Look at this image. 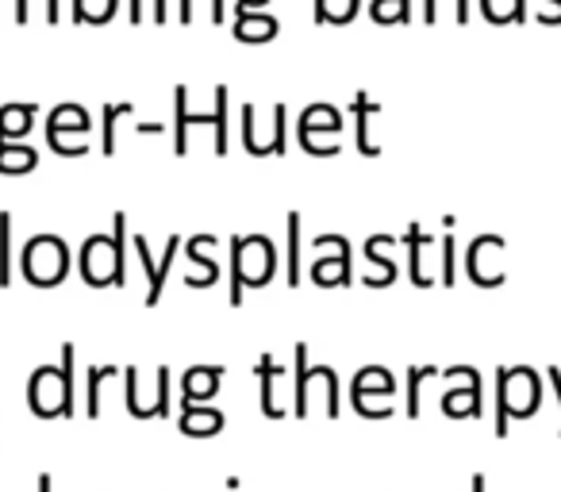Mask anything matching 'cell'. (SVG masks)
<instances>
[{"label": "cell", "mask_w": 561, "mask_h": 492, "mask_svg": "<svg viewBox=\"0 0 561 492\" xmlns=\"http://www.w3.org/2000/svg\"><path fill=\"white\" fill-rule=\"evenodd\" d=\"M127 216L116 211V227L112 234H89L81 242V254H78V274L89 289H108V285H127Z\"/></svg>", "instance_id": "cell-1"}, {"label": "cell", "mask_w": 561, "mask_h": 492, "mask_svg": "<svg viewBox=\"0 0 561 492\" xmlns=\"http://www.w3.org/2000/svg\"><path fill=\"white\" fill-rule=\"evenodd\" d=\"M320 408L328 420H339V374L331 366H308V346L297 343L293 354V415L305 420Z\"/></svg>", "instance_id": "cell-2"}, {"label": "cell", "mask_w": 561, "mask_h": 492, "mask_svg": "<svg viewBox=\"0 0 561 492\" xmlns=\"http://www.w3.org/2000/svg\"><path fill=\"white\" fill-rule=\"evenodd\" d=\"M231 305L239 308L242 305V293L247 289H262V285L273 282L277 274V247L273 239L265 234H231Z\"/></svg>", "instance_id": "cell-3"}, {"label": "cell", "mask_w": 561, "mask_h": 492, "mask_svg": "<svg viewBox=\"0 0 561 492\" xmlns=\"http://www.w3.org/2000/svg\"><path fill=\"white\" fill-rule=\"evenodd\" d=\"M70 247L62 234H32L20 251V274L35 289H58L70 274Z\"/></svg>", "instance_id": "cell-4"}, {"label": "cell", "mask_w": 561, "mask_h": 492, "mask_svg": "<svg viewBox=\"0 0 561 492\" xmlns=\"http://www.w3.org/2000/svg\"><path fill=\"white\" fill-rule=\"evenodd\" d=\"M343 112L335 104H312V108L300 112L297 119V139L308 155L316 158H335L343 155V142H339V131H343Z\"/></svg>", "instance_id": "cell-5"}, {"label": "cell", "mask_w": 561, "mask_h": 492, "mask_svg": "<svg viewBox=\"0 0 561 492\" xmlns=\"http://www.w3.org/2000/svg\"><path fill=\"white\" fill-rule=\"evenodd\" d=\"M89 131H93V119L81 104H58L47 116V147L62 158H81L89 155Z\"/></svg>", "instance_id": "cell-6"}, {"label": "cell", "mask_w": 561, "mask_h": 492, "mask_svg": "<svg viewBox=\"0 0 561 492\" xmlns=\"http://www.w3.org/2000/svg\"><path fill=\"white\" fill-rule=\"evenodd\" d=\"M27 408H32L39 420H73L70 397H66V377L62 366H39L27 377Z\"/></svg>", "instance_id": "cell-7"}, {"label": "cell", "mask_w": 561, "mask_h": 492, "mask_svg": "<svg viewBox=\"0 0 561 492\" xmlns=\"http://www.w3.org/2000/svg\"><path fill=\"white\" fill-rule=\"evenodd\" d=\"M285 119H289V108H285V104H273V124H270V131H265V127L257 124L254 104H242V147H247V155H254V158L285 155V150H289Z\"/></svg>", "instance_id": "cell-8"}, {"label": "cell", "mask_w": 561, "mask_h": 492, "mask_svg": "<svg viewBox=\"0 0 561 492\" xmlns=\"http://www.w3.org/2000/svg\"><path fill=\"white\" fill-rule=\"evenodd\" d=\"M312 251H320L323 259L312 262V282L320 289H346L354 282L351 277V242L346 234H316L312 239Z\"/></svg>", "instance_id": "cell-9"}, {"label": "cell", "mask_w": 561, "mask_h": 492, "mask_svg": "<svg viewBox=\"0 0 561 492\" xmlns=\"http://www.w3.org/2000/svg\"><path fill=\"white\" fill-rule=\"evenodd\" d=\"M131 251L139 254V266H142V274H147V308H154L158 300H162L165 282H170V274H173V262H178L181 234H170L162 259H154V254H150V242L142 239V234H135V239H131Z\"/></svg>", "instance_id": "cell-10"}, {"label": "cell", "mask_w": 561, "mask_h": 492, "mask_svg": "<svg viewBox=\"0 0 561 492\" xmlns=\"http://www.w3.org/2000/svg\"><path fill=\"white\" fill-rule=\"evenodd\" d=\"M185 251H188V259L196 262V270L185 277V285L188 289H211V285L224 277V270H219V262H216V234H193V239L185 242Z\"/></svg>", "instance_id": "cell-11"}, {"label": "cell", "mask_w": 561, "mask_h": 492, "mask_svg": "<svg viewBox=\"0 0 561 492\" xmlns=\"http://www.w3.org/2000/svg\"><path fill=\"white\" fill-rule=\"evenodd\" d=\"M204 124H216V112H208V116H196V112H188V89L178 85L173 89V155L185 158L188 155V131L193 127H204Z\"/></svg>", "instance_id": "cell-12"}, {"label": "cell", "mask_w": 561, "mask_h": 492, "mask_svg": "<svg viewBox=\"0 0 561 492\" xmlns=\"http://www.w3.org/2000/svg\"><path fill=\"white\" fill-rule=\"evenodd\" d=\"M224 385V366H193L181 377V408L211 400Z\"/></svg>", "instance_id": "cell-13"}, {"label": "cell", "mask_w": 561, "mask_h": 492, "mask_svg": "<svg viewBox=\"0 0 561 492\" xmlns=\"http://www.w3.org/2000/svg\"><path fill=\"white\" fill-rule=\"evenodd\" d=\"M224 412L219 408H208V404H188V408H181V420H178V427H181V435H188V438H216L219 431H224Z\"/></svg>", "instance_id": "cell-14"}, {"label": "cell", "mask_w": 561, "mask_h": 492, "mask_svg": "<svg viewBox=\"0 0 561 492\" xmlns=\"http://www.w3.org/2000/svg\"><path fill=\"white\" fill-rule=\"evenodd\" d=\"M231 32H234V39H239V43H254V47H257V43L277 39L280 24H277V16H270V12H234Z\"/></svg>", "instance_id": "cell-15"}, {"label": "cell", "mask_w": 561, "mask_h": 492, "mask_svg": "<svg viewBox=\"0 0 561 492\" xmlns=\"http://www.w3.org/2000/svg\"><path fill=\"white\" fill-rule=\"evenodd\" d=\"M277 377H280V369H277V362H273V354H262V358H257V397H262L265 420H280V415H285V408L277 404V392H273Z\"/></svg>", "instance_id": "cell-16"}, {"label": "cell", "mask_w": 561, "mask_h": 492, "mask_svg": "<svg viewBox=\"0 0 561 492\" xmlns=\"http://www.w3.org/2000/svg\"><path fill=\"white\" fill-rule=\"evenodd\" d=\"M39 165V155H35L27 142L20 139H0V173L4 178H16V173H32Z\"/></svg>", "instance_id": "cell-17"}, {"label": "cell", "mask_w": 561, "mask_h": 492, "mask_svg": "<svg viewBox=\"0 0 561 492\" xmlns=\"http://www.w3.org/2000/svg\"><path fill=\"white\" fill-rule=\"evenodd\" d=\"M39 108L35 104H4L0 108V139H27Z\"/></svg>", "instance_id": "cell-18"}, {"label": "cell", "mask_w": 561, "mask_h": 492, "mask_svg": "<svg viewBox=\"0 0 561 492\" xmlns=\"http://www.w3.org/2000/svg\"><path fill=\"white\" fill-rule=\"evenodd\" d=\"M300 224H305V216L289 211V277L285 282L293 289H300V282H305V231H300Z\"/></svg>", "instance_id": "cell-19"}, {"label": "cell", "mask_w": 561, "mask_h": 492, "mask_svg": "<svg viewBox=\"0 0 561 492\" xmlns=\"http://www.w3.org/2000/svg\"><path fill=\"white\" fill-rule=\"evenodd\" d=\"M116 9H119V0H73V12H70V20L73 24H108L112 16H116Z\"/></svg>", "instance_id": "cell-20"}, {"label": "cell", "mask_w": 561, "mask_h": 492, "mask_svg": "<svg viewBox=\"0 0 561 492\" xmlns=\"http://www.w3.org/2000/svg\"><path fill=\"white\" fill-rule=\"evenodd\" d=\"M358 16V0H316V24H351Z\"/></svg>", "instance_id": "cell-21"}, {"label": "cell", "mask_w": 561, "mask_h": 492, "mask_svg": "<svg viewBox=\"0 0 561 492\" xmlns=\"http://www.w3.org/2000/svg\"><path fill=\"white\" fill-rule=\"evenodd\" d=\"M135 104H108L101 112V127H104V139H101V155H116V131H119V116H131Z\"/></svg>", "instance_id": "cell-22"}, {"label": "cell", "mask_w": 561, "mask_h": 492, "mask_svg": "<svg viewBox=\"0 0 561 492\" xmlns=\"http://www.w3.org/2000/svg\"><path fill=\"white\" fill-rule=\"evenodd\" d=\"M392 389H397V381L389 377V369L369 366V369H362V374L354 377L351 397H358V392H385V397H392Z\"/></svg>", "instance_id": "cell-23"}, {"label": "cell", "mask_w": 561, "mask_h": 492, "mask_svg": "<svg viewBox=\"0 0 561 492\" xmlns=\"http://www.w3.org/2000/svg\"><path fill=\"white\" fill-rule=\"evenodd\" d=\"M377 112V104H369L366 101V93H358L354 96V124H358V150L366 158H374L377 155V147L369 142V116Z\"/></svg>", "instance_id": "cell-24"}, {"label": "cell", "mask_w": 561, "mask_h": 492, "mask_svg": "<svg viewBox=\"0 0 561 492\" xmlns=\"http://www.w3.org/2000/svg\"><path fill=\"white\" fill-rule=\"evenodd\" d=\"M112 377H119L116 366L89 369V385H85V392H89V420H96V415H101V389H104V381H112Z\"/></svg>", "instance_id": "cell-25"}, {"label": "cell", "mask_w": 561, "mask_h": 492, "mask_svg": "<svg viewBox=\"0 0 561 492\" xmlns=\"http://www.w3.org/2000/svg\"><path fill=\"white\" fill-rule=\"evenodd\" d=\"M12 211H0V285H12Z\"/></svg>", "instance_id": "cell-26"}, {"label": "cell", "mask_w": 561, "mask_h": 492, "mask_svg": "<svg viewBox=\"0 0 561 492\" xmlns=\"http://www.w3.org/2000/svg\"><path fill=\"white\" fill-rule=\"evenodd\" d=\"M227 101H231V89L216 85V124H211V135H216V158L227 155Z\"/></svg>", "instance_id": "cell-27"}, {"label": "cell", "mask_w": 561, "mask_h": 492, "mask_svg": "<svg viewBox=\"0 0 561 492\" xmlns=\"http://www.w3.org/2000/svg\"><path fill=\"white\" fill-rule=\"evenodd\" d=\"M354 400V412L366 415V420H381V415L392 412V404H385V392H358Z\"/></svg>", "instance_id": "cell-28"}, {"label": "cell", "mask_w": 561, "mask_h": 492, "mask_svg": "<svg viewBox=\"0 0 561 492\" xmlns=\"http://www.w3.org/2000/svg\"><path fill=\"white\" fill-rule=\"evenodd\" d=\"M369 16H374L377 24H392V20H400V24H404V20H408V0H374V4H369Z\"/></svg>", "instance_id": "cell-29"}, {"label": "cell", "mask_w": 561, "mask_h": 492, "mask_svg": "<svg viewBox=\"0 0 561 492\" xmlns=\"http://www.w3.org/2000/svg\"><path fill=\"white\" fill-rule=\"evenodd\" d=\"M196 16V0H181V24H193ZM208 16L211 24H224L227 12H224V0H208Z\"/></svg>", "instance_id": "cell-30"}, {"label": "cell", "mask_w": 561, "mask_h": 492, "mask_svg": "<svg viewBox=\"0 0 561 492\" xmlns=\"http://www.w3.org/2000/svg\"><path fill=\"white\" fill-rule=\"evenodd\" d=\"M35 4H43V20H47V24H58V16H62V12H58V0H27V16H32Z\"/></svg>", "instance_id": "cell-31"}, {"label": "cell", "mask_w": 561, "mask_h": 492, "mask_svg": "<svg viewBox=\"0 0 561 492\" xmlns=\"http://www.w3.org/2000/svg\"><path fill=\"white\" fill-rule=\"evenodd\" d=\"M9 4H12V20H16V24H27V20H32L27 16V0H0V12L9 9Z\"/></svg>", "instance_id": "cell-32"}, {"label": "cell", "mask_w": 561, "mask_h": 492, "mask_svg": "<svg viewBox=\"0 0 561 492\" xmlns=\"http://www.w3.org/2000/svg\"><path fill=\"white\" fill-rule=\"evenodd\" d=\"M127 20L142 24V20H147V0H127Z\"/></svg>", "instance_id": "cell-33"}, {"label": "cell", "mask_w": 561, "mask_h": 492, "mask_svg": "<svg viewBox=\"0 0 561 492\" xmlns=\"http://www.w3.org/2000/svg\"><path fill=\"white\" fill-rule=\"evenodd\" d=\"M165 4H170V0H150V20H154V24H165V20H170V9H165Z\"/></svg>", "instance_id": "cell-34"}, {"label": "cell", "mask_w": 561, "mask_h": 492, "mask_svg": "<svg viewBox=\"0 0 561 492\" xmlns=\"http://www.w3.org/2000/svg\"><path fill=\"white\" fill-rule=\"evenodd\" d=\"M270 0H234V12H262Z\"/></svg>", "instance_id": "cell-35"}, {"label": "cell", "mask_w": 561, "mask_h": 492, "mask_svg": "<svg viewBox=\"0 0 561 492\" xmlns=\"http://www.w3.org/2000/svg\"><path fill=\"white\" fill-rule=\"evenodd\" d=\"M415 397H420V369L412 374V400H408V412L415 415Z\"/></svg>", "instance_id": "cell-36"}, {"label": "cell", "mask_w": 561, "mask_h": 492, "mask_svg": "<svg viewBox=\"0 0 561 492\" xmlns=\"http://www.w3.org/2000/svg\"><path fill=\"white\" fill-rule=\"evenodd\" d=\"M35 492H55V481H50L47 473L39 477V484H35Z\"/></svg>", "instance_id": "cell-37"}]
</instances>
